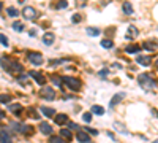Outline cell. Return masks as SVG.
<instances>
[{"instance_id":"6da1fadb","label":"cell","mask_w":158,"mask_h":143,"mask_svg":"<svg viewBox=\"0 0 158 143\" xmlns=\"http://www.w3.org/2000/svg\"><path fill=\"white\" fill-rule=\"evenodd\" d=\"M138 81H139V84L142 86L145 91H152V89H155V86H157L155 80L152 78L150 75H147V73H141L139 78H138Z\"/></svg>"},{"instance_id":"7a4b0ae2","label":"cell","mask_w":158,"mask_h":143,"mask_svg":"<svg viewBox=\"0 0 158 143\" xmlns=\"http://www.w3.org/2000/svg\"><path fill=\"white\" fill-rule=\"evenodd\" d=\"M62 81H63V83L68 86L71 91H79V89H81V81L76 80V78H73V76H63Z\"/></svg>"},{"instance_id":"3957f363","label":"cell","mask_w":158,"mask_h":143,"mask_svg":"<svg viewBox=\"0 0 158 143\" xmlns=\"http://www.w3.org/2000/svg\"><path fill=\"white\" fill-rule=\"evenodd\" d=\"M0 64H2V67L3 68H7L8 72H13V73H14V72H22V65L21 64H18V62H7V59H2V62H0Z\"/></svg>"},{"instance_id":"277c9868","label":"cell","mask_w":158,"mask_h":143,"mask_svg":"<svg viewBox=\"0 0 158 143\" xmlns=\"http://www.w3.org/2000/svg\"><path fill=\"white\" fill-rule=\"evenodd\" d=\"M22 16H24V19L32 21V19H35L38 16V11L35 8H32V7H25L24 10H22Z\"/></svg>"},{"instance_id":"5b68a950","label":"cell","mask_w":158,"mask_h":143,"mask_svg":"<svg viewBox=\"0 0 158 143\" xmlns=\"http://www.w3.org/2000/svg\"><path fill=\"white\" fill-rule=\"evenodd\" d=\"M27 59H29V62L33 64V65H41L43 64V56L38 53H29L27 54Z\"/></svg>"},{"instance_id":"8992f818","label":"cell","mask_w":158,"mask_h":143,"mask_svg":"<svg viewBox=\"0 0 158 143\" xmlns=\"http://www.w3.org/2000/svg\"><path fill=\"white\" fill-rule=\"evenodd\" d=\"M40 96L43 99H46V100H51V99L55 97V92H54L52 87H43V89L40 91Z\"/></svg>"},{"instance_id":"52a82bcc","label":"cell","mask_w":158,"mask_h":143,"mask_svg":"<svg viewBox=\"0 0 158 143\" xmlns=\"http://www.w3.org/2000/svg\"><path fill=\"white\" fill-rule=\"evenodd\" d=\"M29 75H30V76H32V78L35 80V81H37L38 84H41V86H43L44 83H46V78H44V76H43L41 73H38V72H30Z\"/></svg>"},{"instance_id":"ba28073f","label":"cell","mask_w":158,"mask_h":143,"mask_svg":"<svg viewBox=\"0 0 158 143\" xmlns=\"http://www.w3.org/2000/svg\"><path fill=\"white\" fill-rule=\"evenodd\" d=\"M139 37V30L136 29V26H130L128 27V32H127V38L128 40H133V38Z\"/></svg>"},{"instance_id":"9c48e42d","label":"cell","mask_w":158,"mask_h":143,"mask_svg":"<svg viewBox=\"0 0 158 143\" xmlns=\"http://www.w3.org/2000/svg\"><path fill=\"white\" fill-rule=\"evenodd\" d=\"M40 130H41L43 134H46V135H51L52 134V126L48 124V123H41L40 124Z\"/></svg>"},{"instance_id":"30bf717a","label":"cell","mask_w":158,"mask_h":143,"mask_svg":"<svg viewBox=\"0 0 158 143\" xmlns=\"http://www.w3.org/2000/svg\"><path fill=\"white\" fill-rule=\"evenodd\" d=\"M138 62L141 65H144V67H147V65H150V62H152V57L150 56H138Z\"/></svg>"},{"instance_id":"8fae6325","label":"cell","mask_w":158,"mask_h":143,"mask_svg":"<svg viewBox=\"0 0 158 143\" xmlns=\"http://www.w3.org/2000/svg\"><path fill=\"white\" fill-rule=\"evenodd\" d=\"M0 143H11V137L7 130H0Z\"/></svg>"},{"instance_id":"7c38bea8","label":"cell","mask_w":158,"mask_h":143,"mask_svg":"<svg viewBox=\"0 0 158 143\" xmlns=\"http://www.w3.org/2000/svg\"><path fill=\"white\" fill-rule=\"evenodd\" d=\"M40 111H41V113L44 114V116L51 118V116H54L55 110H54V108H49V107H41V108H40Z\"/></svg>"},{"instance_id":"4fadbf2b","label":"cell","mask_w":158,"mask_h":143,"mask_svg":"<svg viewBox=\"0 0 158 143\" xmlns=\"http://www.w3.org/2000/svg\"><path fill=\"white\" fill-rule=\"evenodd\" d=\"M54 40H55L54 34H44V37H43V43H44V45H48V46L52 45Z\"/></svg>"},{"instance_id":"5bb4252c","label":"cell","mask_w":158,"mask_h":143,"mask_svg":"<svg viewBox=\"0 0 158 143\" xmlns=\"http://www.w3.org/2000/svg\"><path fill=\"white\" fill-rule=\"evenodd\" d=\"M76 138L81 141V143H87L90 140V137L87 134H84V132H78V135H76Z\"/></svg>"},{"instance_id":"9a60e30c","label":"cell","mask_w":158,"mask_h":143,"mask_svg":"<svg viewBox=\"0 0 158 143\" xmlns=\"http://www.w3.org/2000/svg\"><path fill=\"white\" fill-rule=\"evenodd\" d=\"M142 48H145V49H149V51H155L157 49V41H144L142 43Z\"/></svg>"},{"instance_id":"2e32d148","label":"cell","mask_w":158,"mask_h":143,"mask_svg":"<svg viewBox=\"0 0 158 143\" xmlns=\"http://www.w3.org/2000/svg\"><path fill=\"white\" fill-rule=\"evenodd\" d=\"M90 113H93V114H104V108L103 107H100V105H93L92 110H90Z\"/></svg>"},{"instance_id":"e0dca14e","label":"cell","mask_w":158,"mask_h":143,"mask_svg":"<svg viewBox=\"0 0 158 143\" xmlns=\"http://www.w3.org/2000/svg\"><path fill=\"white\" fill-rule=\"evenodd\" d=\"M66 121H68V116H66V114H57V116H55V123L57 124H65Z\"/></svg>"},{"instance_id":"ac0fdd59","label":"cell","mask_w":158,"mask_h":143,"mask_svg":"<svg viewBox=\"0 0 158 143\" xmlns=\"http://www.w3.org/2000/svg\"><path fill=\"white\" fill-rule=\"evenodd\" d=\"M125 97V94L123 92H120V94H117V96H114L112 97V100H111V107H114V105H117L118 102H120V99H123Z\"/></svg>"},{"instance_id":"d6986e66","label":"cell","mask_w":158,"mask_h":143,"mask_svg":"<svg viewBox=\"0 0 158 143\" xmlns=\"http://www.w3.org/2000/svg\"><path fill=\"white\" fill-rule=\"evenodd\" d=\"M123 13H125V14H133V7H131V3H130V2L123 3Z\"/></svg>"},{"instance_id":"ffe728a7","label":"cell","mask_w":158,"mask_h":143,"mask_svg":"<svg viewBox=\"0 0 158 143\" xmlns=\"http://www.w3.org/2000/svg\"><path fill=\"white\" fill-rule=\"evenodd\" d=\"M7 11H8V16H10V18H18V16H19V11H18L16 8H13V7L8 8Z\"/></svg>"},{"instance_id":"44dd1931","label":"cell","mask_w":158,"mask_h":143,"mask_svg":"<svg viewBox=\"0 0 158 143\" xmlns=\"http://www.w3.org/2000/svg\"><path fill=\"white\" fill-rule=\"evenodd\" d=\"M87 34L90 37H97V35H100V30L95 29V27H87Z\"/></svg>"},{"instance_id":"7402d4cb","label":"cell","mask_w":158,"mask_h":143,"mask_svg":"<svg viewBox=\"0 0 158 143\" xmlns=\"http://www.w3.org/2000/svg\"><path fill=\"white\" fill-rule=\"evenodd\" d=\"M125 51L128 53V54H134V53H138L139 51V46H136V45H131V46H128Z\"/></svg>"},{"instance_id":"603a6c76","label":"cell","mask_w":158,"mask_h":143,"mask_svg":"<svg viewBox=\"0 0 158 143\" xmlns=\"http://www.w3.org/2000/svg\"><path fill=\"white\" fill-rule=\"evenodd\" d=\"M60 135L70 140V138H71V130H70V129H62V130H60Z\"/></svg>"},{"instance_id":"cb8c5ba5","label":"cell","mask_w":158,"mask_h":143,"mask_svg":"<svg viewBox=\"0 0 158 143\" xmlns=\"http://www.w3.org/2000/svg\"><path fill=\"white\" fill-rule=\"evenodd\" d=\"M10 110H11V111H14L16 114H19V113L22 111V107H21V105H18V103H16V105H10Z\"/></svg>"},{"instance_id":"d4e9b609","label":"cell","mask_w":158,"mask_h":143,"mask_svg":"<svg viewBox=\"0 0 158 143\" xmlns=\"http://www.w3.org/2000/svg\"><path fill=\"white\" fill-rule=\"evenodd\" d=\"M101 46H103V48H112V46H114V43H112L111 40H101Z\"/></svg>"},{"instance_id":"484cf974","label":"cell","mask_w":158,"mask_h":143,"mask_svg":"<svg viewBox=\"0 0 158 143\" xmlns=\"http://www.w3.org/2000/svg\"><path fill=\"white\" fill-rule=\"evenodd\" d=\"M10 100H11V97L8 94H2V96H0V103H8Z\"/></svg>"},{"instance_id":"4316f807","label":"cell","mask_w":158,"mask_h":143,"mask_svg":"<svg viewBox=\"0 0 158 143\" xmlns=\"http://www.w3.org/2000/svg\"><path fill=\"white\" fill-rule=\"evenodd\" d=\"M13 29H14L16 32H22V30H24V26H22L21 23H14V24H13Z\"/></svg>"},{"instance_id":"83f0119b","label":"cell","mask_w":158,"mask_h":143,"mask_svg":"<svg viewBox=\"0 0 158 143\" xmlns=\"http://www.w3.org/2000/svg\"><path fill=\"white\" fill-rule=\"evenodd\" d=\"M68 7V2L66 0H60V2L57 3V10H62V8H66Z\"/></svg>"},{"instance_id":"f1b7e54d","label":"cell","mask_w":158,"mask_h":143,"mask_svg":"<svg viewBox=\"0 0 158 143\" xmlns=\"http://www.w3.org/2000/svg\"><path fill=\"white\" fill-rule=\"evenodd\" d=\"M49 141L51 143H63V138H59V137H51Z\"/></svg>"},{"instance_id":"f546056e","label":"cell","mask_w":158,"mask_h":143,"mask_svg":"<svg viewBox=\"0 0 158 143\" xmlns=\"http://www.w3.org/2000/svg\"><path fill=\"white\" fill-rule=\"evenodd\" d=\"M82 119L86 121V123H90V121H92V113H84Z\"/></svg>"},{"instance_id":"4dcf8cb0","label":"cell","mask_w":158,"mask_h":143,"mask_svg":"<svg viewBox=\"0 0 158 143\" xmlns=\"http://www.w3.org/2000/svg\"><path fill=\"white\" fill-rule=\"evenodd\" d=\"M0 43H2L3 46H8V40H7V37L2 35V34H0Z\"/></svg>"},{"instance_id":"1f68e13d","label":"cell","mask_w":158,"mask_h":143,"mask_svg":"<svg viewBox=\"0 0 158 143\" xmlns=\"http://www.w3.org/2000/svg\"><path fill=\"white\" fill-rule=\"evenodd\" d=\"M81 19H82V16H81V14H73V18H71L73 23H79Z\"/></svg>"},{"instance_id":"d6a6232c","label":"cell","mask_w":158,"mask_h":143,"mask_svg":"<svg viewBox=\"0 0 158 143\" xmlns=\"http://www.w3.org/2000/svg\"><path fill=\"white\" fill-rule=\"evenodd\" d=\"M116 127H117L118 130H120V132H122V134H127V130H125V129H123V127H122V124H120V123H116Z\"/></svg>"},{"instance_id":"836d02e7","label":"cell","mask_w":158,"mask_h":143,"mask_svg":"<svg viewBox=\"0 0 158 143\" xmlns=\"http://www.w3.org/2000/svg\"><path fill=\"white\" fill-rule=\"evenodd\" d=\"M108 73H109V72L108 70H100V76H101V78H106V76H108Z\"/></svg>"},{"instance_id":"e575fe53","label":"cell","mask_w":158,"mask_h":143,"mask_svg":"<svg viewBox=\"0 0 158 143\" xmlns=\"http://www.w3.org/2000/svg\"><path fill=\"white\" fill-rule=\"evenodd\" d=\"M68 126H70V129H71V130H75V129L78 130V129H79V127H78V124H75V123H68Z\"/></svg>"},{"instance_id":"d590c367","label":"cell","mask_w":158,"mask_h":143,"mask_svg":"<svg viewBox=\"0 0 158 143\" xmlns=\"http://www.w3.org/2000/svg\"><path fill=\"white\" fill-rule=\"evenodd\" d=\"M87 132H89V134H92V135H97V134H98V130H95V129H89V127H87Z\"/></svg>"},{"instance_id":"8d00e7d4","label":"cell","mask_w":158,"mask_h":143,"mask_svg":"<svg viewBox=\"0 0 158 143\" xmlns=\"http://www.w3.org/2000/svg\"><path fill=\"white\" fill-rule=\"evenodd\" d=\"M29 35H30V37H35V35H37V30H35V29H32V30L29 32Z\"/></svg>"},{"instance_id":"74e56055","label":"cell","mask_w":158,"mask_h":143,"mask_svg":"<svg viewBox=\"0 0 158 143\" xmlns=\"http://www.w3.org/2000/svg\"><path fill=\"white\" fill-rule=\"evenodd\" d=\"M3 116H5V114H3V113H2V111H0V119H2V118H3Z\"/></svg>"},{"instance_id":"f35d334b","label":"cell","mask_w":158,"mask_h":143,"mask_svg":"<svg viewBox=\"0 0 158 143\" xmlns=\"http://www.w3.org/2000/svg\"><path fill=\"white\" fill-rule=\"evenodd\" d=\"M0 10H2V3H0Z\"/></svg>"},{"instance_id":"ab89813d","label":"cell","mask_w":158,"mask_h":143,"mask_svg":"<svg viewBox=\"0 0 158 143\" xmlns=\"http://www.w3.org/2000/svg\"><path fill=\"white\" fill-rule=\"evenodd\" d=\"M154 143H158V141H157V140H155V141H154Z\"/></svg>"}]
</instances>
